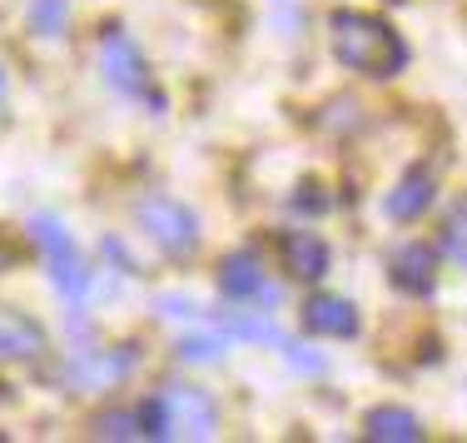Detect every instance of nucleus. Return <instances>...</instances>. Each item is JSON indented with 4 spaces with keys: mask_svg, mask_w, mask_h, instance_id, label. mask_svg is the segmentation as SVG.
Listing matches in <instances>:
<instances>
[{
    "mask_svg": "<svg viewBox=\"0 0 467 443\" xmlns=\"http://www.w3.org/2000/svg\"><path fill=\"white\" fill-rule=\"evenodd\" d=\"M333 55L363 75H398V65L408 60L393 26L378 16H363V10H338L333 16Z\"/></svg>",
    "mask_w": 467,
    "mask_h": 443,
    "instance_id": "f257e3e1",
    "label": "nucleus"
},
{
    "mask_svg": "<svg viewBox=\"0 0 467 443\" xmlns=\"http://www.w3.org/2000/svg\"><path fill=\"white\" fill-rule=\"evenodd\" d=\"M135 219H140L144 235H150L164 254H174V259H184V254L199 245L194 209H184L180 199H170V195H144L135 205Z\"/></svg>",
    "mask_w": 467,
    "mask_h": 443,
    "instance_id": "f03ea898",
    "label": "nucleus"
},
{
    "mask_svg": "<svg viewBox=\"0 0 467 443\" xmlns=\"http://www.w3.org/2000/svg\"><path fill=\"white\" fill-rule=\"evenodd\" d=\"M30 239H36L40 254L50 259V280H55V290H60L65 299H80L85 290H90V269H85L80 249H75V239L65 235L60 219L36 215V219H30Z\"/></svg>",
    "mask_w": 467,
    "mask_h": 443,
    "instance_id": "7ed1b4c3",
    "label": "nucleus"
},
{
    "mask_svg": "<svg viewBox=\"0 0 467 443\" xmlns=\"http://www.w3.org/2000/svg\"><path fill=\"white\" fill-rule=\"evenodd\" d=\"M164 404V438H209L219 424V408L204 389H189V384H170L160 394Z\"/></svg>",
    "mask_w": 467,
    "mask_h": 443,
    "instance_id": "20e7f679",
    "label": "nucleus"
},
{
    "mask_svg": "<svg viewBox=\"0 0 467 443\" xmlns=\"http://www.w3.org/2000/svg\"><path fill=\"white\" fill-rule=\"evenodd\" d=\"M99 70H105V80L125 95H144V85H150L144 55L125 30H105V40H99Z\"/></svg>",
    "mask_w": 467,
    "mask_h": 443,
    "instance_id": "39448f33",
    "label": "nucleus"
},
{
    "mask_svg": "<svg viewBox=\"0 0 467 443\" xmlns=\"http://www.w3.org/2000/svg\"><path fill=\"white\" fill-rule=\"evenodd\" d=\"M130 369H135V353L130 349H105V353H80V359H70L65 379H70L75 389H115Z\"/></svg>",
    "mask_w": 467,
    "mask_h": 443,
    "instance_id": "423d86ee",
    "label": "nucleus"
},
{
    "mask_svg": "<svg viewBox=\"0 0 467 443\" xmlns=\"http://www.w3.org/2000/svg\"><path fill=\"white\" fill-rule=\"evenodd\" d=\"M279 259H284V269L294 274V280H304V284H314V280H324L328 274V245L314 235V229H288V235L279 239Z\"/></svg>",
    "mask_w": 467,
    "mask_h": 443,
    "instance_id": "0eeeda50",
    "label": "nucleus"
},
{
    "mask_svg": "<svg viewBox=\"0 0 467 443\" xmlns=\"http://www.w3.org/2000/svg\"><path fill=\"white\" fill-rule=\"evenodd\" d=\"M46 353V329L20 309H0V364H26Z\"/></svg>",
    "mask_w": 467,
    "mask_h": 443,
    "instance_id": "6e6552de",
    "label": "nucleus"
},
{
    "mask_svg": "<svg viewBox=\"0 0 467 443\" xmlns=\"http://www.w3.org/2000/svg\"><path fill=\"white\" fill-rule=\"evenodd\" d=\"M304 329L308 334H324V339H353L358 334V309L338 294H314L304 304Z\"/></svg>",
    "mask_w": 467,
    "mask_h": 443,
    "instance_id": "1a4fd4ad",
    "label": "nucleus"
},
{
    "mask_svg": "<svg viewBox=\"0 0 467 443\" xmlns=\"http://www.w3.org/2000/svg\"><path fill=\"white\" fill-rule=\"evenodd\" d=\"M432 274H438V254L432 245H403L388 259V280L403 294H432Z\"/></svg>",
    "mask_w": 467,
    "mask_h": 443,
    "instance_id": "9d476101",
    "label": "nucleus"
},
{
    "mask_svg": "<svg viewBox=\"0 0 467 443\" xmlns=\"http://www.w3.org/2000/svg\"><path fill=\"white\" fill-rule=\"evenodd\" d=\"M428 205H432V170H408L398 180V190L383 199V215L388 219H418Z\"/></svg>",
    "mask_w": 467,
    "mask_h": 443,
    "instance_id": "9b49d317",
    "label": "nucleus"
},
{
    "mask_svg": "<svg viewBox=\"0 0 467 443\" xmlns=\"http://www.w3.org/2000/svg\"><path fill=\"white\" fill-rule=\"evenodd\" d=\"M363 434H368L373 443H418L422 424H418V414H408V408L383 404V408H373V414L363 418Z\"/></svg>",
    "mask_w": 467,
    "mask_h": 443,
    "instance_id": "f8f14e48",
    "label": "nucleus"
},
{
    "mask_svg": "<svg viewBox=\"0 0 467 443\" xmlns=\"http://www.w3.org/2000/svg\"><path fill=\"white\" fill-rule=\"evenodd\" d=\"M219 290H224L229 299H254V294H264V269H259V254H249V249L229 254V259L219 264Z\"/></svg>",
    "mask_w": 467,
    "mask_h": 443,
    "instance_id": "ddd939ff",
    "label": "nucleus"
},
{
    "mask_svg": "<svg viewBox=\"0 0 467 443\" xmlns=\"http://www.w3.org/2000/svg\"><path fill=\"white\" fill-rule=\"evenodd\" d=\"M442 254L467 269V199H458L448 209V219H442Z\"/></svg>",
    "mask_w": 467,
    "mask_h": 443,
    "instance_id": "4468645a",
    "label": "nucleus"
},
{
    "mask_svg": "<svg viewBox=\"0 0 467 443\" xmlns=\"http://www.w3.org/2000/svg\"><path fill=\"white\" fill-rule=\"evenodd\" d=\"M65 20H70V0H30V26H36V36L55 40L65 30Z\"/></svg>",
    "mask_w": 467,
    "mask_h": 443,
    "instance_id": "2eb2a0df",
    "label": "nucleus"
},
{
    "mask_svg": "<svg viewBox=\"0 0 467 443\" xmlns=\"http://www.w3.org/2000/svg\"><path fill=\"white\" fill-rule=\"evenodd\" d=\"M95 434L99 438H144V424H140V414H105L95 424Z\"/></svg>",
    "mask_w": 467,
    "mask_h": 443,
    "instance_id": "dca6fc26",
    "label": "nucleus"
},
{
    "mask_svg": "<svg viewBox=\"0 0 467 443\" xmlns=\"http://www.w3.org/2000/svg\"><path fill=\"white\" fill-rule=\"evenodd\" d=\"M219 353H224V339H214V334L180 339V359H189V364H214Z\"/></svg>",
    "mask_w": 467,
    "mask_h": 443,
    "instance_id": "f3484780",
    "label": "nucleus"
},
{
    "mask_svg": "<svg viewBox=\"0 0 467 443\" xmlns=\"http://www.w3.org/2000/svg\"><path fill=\"white\" fill-rule=\"evenodd\" d=\"M294 205H298V209H324V205H328V199H324V195H318V185H298V195H294Z\"/></svg>",
    "mask_w": 467,
    "mask_h": 443,
    "instance_id": "a211bd4d",
    "label": "nucleus"
},
{
    "mask_svg": "<svg viewBox=\"0 0 467 443\" xmlns=\"http://www.w3.org/2000/svg\"><path fill=\"white\" fill-rule=\"evenodd\" d=\"M160 314L180 319V314H194V304H189V299H180V294H164V299H160Z\"/></svg>",
    "mask_w": 467,
    "mask_h": 443,
    "instance_id": "6ab92c4d",
    "label": "nucleus"
},
{
    "mask_svg": "<svg viewBox=\"0 0 467 443\" xmlns=\"http://www.w3.org/2000/svg\"><path fill=\"white\" fill-rule=\"evenodd\" d=\"M0 95H5V75H0Z\"/></svg>",
    "mask_w": 467,
    "mask_h": 443,
    "instance_id": "aec40b11",
    "label": "nucleus"
}]
</instances>
